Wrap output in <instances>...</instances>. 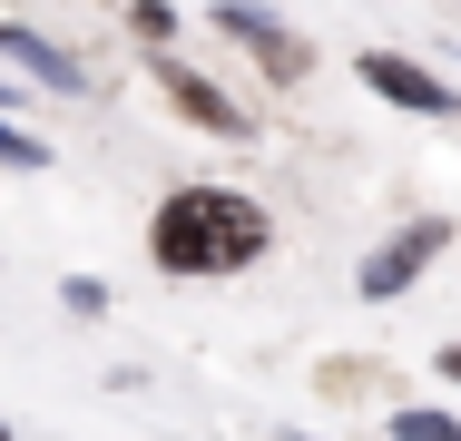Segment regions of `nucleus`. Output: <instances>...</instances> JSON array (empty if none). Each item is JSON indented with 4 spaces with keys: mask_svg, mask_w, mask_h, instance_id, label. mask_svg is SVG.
Segmentation results:
<instances>
[{
    "mask_svg": "<svg viewBox=\"0 0 461 441\" xmlns=\"http://www.w3.org/2000/svg\"><path fill=\"white\" fill-rule=\"evenodd\" d=\"M276 246V216L236 186H167L158 216H148V265L177 274V284H206V274H246Z\"/></svg>",
    "mask_w": 461,
    "mask_h": 441,
    "instance_id": "obj_1",
    "label": "nucleus"
},
{
    "mask_svg": "<svg viewBox=\"0 0 461 441\" xmlns=\"http://www.w3.org/2000/svg\"><path fill=\"white\" fill-rule=\"evenodd\" d=\"M216 30H226V40H236V50H256V59H266V79H304V69H314V50H304V40H294V30H285L276 10H266V0H216Z\"/></svg>",
    "mask_w": 461,
    "mask_h": 441,
    "instance_id": "obj_2",
    "label": "nucleus"
},
{
    "mask_svg": "<svg viewBox=\"0 0 461 441\" xmlns=\"http://www.w3.org/2000/svg\"><path fill=\"white\" fill-rule=\"evenodd\" d=\"M442 246H452V226H442V216H422V226H402V236H383V246L364 256V274H354V284H364L373 304H383V294H402V284H412L422 265L442 256Z\"/></svg>",
    "mask_w": 461,
    "mask_h": 441,
    "instance_id": "obj_3",
    "label": "nucleus"
},
{
    "mask_svg": "<svg viewBox=\"0 0 461 441\" xmlns=\"http://www.w3.org/2000/svg\"><path fill=\"white\" fill-rule=\"evenodd\" d=\"M158 88H167V108H177L186 128H206V138H246V128H256L226 88L206 79V69H186V59H158Z\"/></svg>",
    "mask_w": 461,
    "mask_h": 441,
    "instance_id": "obj_4",
    "label": "nucleus"
},
{
    "mask_svg": "<svg viewBox=\"0 0 461 441\" xmlns=\"http://www.w3.org/2000/svg\"><path fill=\"white\" fill-rule=\"evenodd\" d=\"M364 88L393 98V108H412V118H461V98L432 79V69H412L402 50H364Z\"/></svg>",
    "mask_w": 461,
    "mask_h": 441,
    "instance_id": "obj_5",
    "label": "nucleus"
},
{
    "mask_svg": "<svg viewBox=\"0 0 461 441\" xmlns=\"http://www.w3.org/2000/svg\"><path fill=\"white\" fill-rule=\"evenodd\" d=\"M0 59L10 69H30V79H50V88H79V59L69 50H50L40 30H20V20H0Z\"/></svg>",
    "mask_w": 461,
    "mask_h": 441,
    "instance_id": "obj_6",
    "label": "nucleus"
},
{
    "mask_svg": "<svg viewBox=\"0 0 461 441\" xmlns=\"http://www.w3.org/2000/svg\"><path fill=\"white\" fill-rule=\"evenodd\" d=\"M118 10H128V30H138V40H148L158 59H167V40H177V30H186L177 10H167V0H118Z\"/></svg>",
    "mask_w": 461,
    "mask_h": 441,
    "instance_id": "obj_7",
    "label": "nucleus"
},
{
    "mask_svg": "<svg viewBox=\"0 0 461 441\" xmlns=\"http://www.w3.org/2000/svg\"><path fill=\"white\" fill-rule=\"evenodd\" d=\"M0 167L40 176V167H50V138H30V128H10V118H0Z\"/></svg>",
    "mask_w": 461,
    "mask_h": 441,
    "instance_id": "obj_8",
    "label": "nucleus"
},
{
    "mask_svg": "<svg viewBox=\"0 0 461 441\" xmlns=\"http://www.w3.org/2000/svg\"><path fill=\"white\" fill-rule=\"evenodd\" d=\"M393 441H461L452 412H393Z\"/></svg>",
    "mask_w": 461,
    "mask_h": 441,
    "instance_id": "obj_9",
    "label": "nucleus"
},
{
    "mask_svg": "<svg viewBox=\"0 0 461 441\" xmlns=\"http://www.w3.org/2000/svg\"><path fill=\"white\" fill-rule=\"evenodd\" d=\"M59 304H69V314H108V284H98V274H69Z\"/></svg>",
    "mask_w": 461,
    "mask_h": 441,
    "instance_id": "obj_10",
    "label": "nucleus"
},
{
    "mask_svg": "<svg viewBox=\"0 0 461 441\" xmlns=\"http://www.w3.org/2000/svg\"><path fill=\"white\" fill-rule=\"evenodd\" d=\"M442 373H452V382H461V344H452V353H442Z\"/></svg>",
    "mask_w": 461,
    "mask_h": 441,
    "instance_id": "obj_11",
    "label": "nucleus"
},
{
    "mask_svg": "<svg viewBox=\"0 0 461 441\" xmlns=\"http://www.w3.org/2000/svg\"><path fill=\"white\" fill-rule=\"evenodd\" d=\"M0 108H20V88H10V79H0Z\"/></svg>",
    "mask_w": 461,
    "mask_h": 441,
    "instance_id": "obj_12",
    "label": "nucleus"
},
{
    "mask_svg": "<svg viewBox=\"0 0 461 441\" xmlns=\"http://www.w3.org/2000/svg\"><path fill=\"white\" fill-rule=\"evenodd\" d=\"M0 441H10V422H0Z\"/></svg>",
    "mask_w": 461,
    "mask_h": 441,
    "instance_id": "obj_13",
    "label": "nucleus"
}]
</instances>
